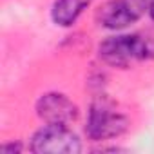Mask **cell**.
<instances>
[{
  "label": "cell",
  "instance_id": "obj_1",
  "mask_svg": "<svg viewBox=\"0 0 154 154\" xmlns=\"http://www.w3.org/2000/svg\"><path fill=\"white\" fill-rule=\"evenodd\" d=\"M100 58L112 67H129L134 62L154 58V33L118 35L105 38L98 47Z\"/></svg>",
  "mask_w": 154,
  "mask_h": 154
},
{
  "label": "cell",
  "instance_id": "obj_2",
  "mask_svg": "<svg viewBox=\"0 0 154 154\" xmlns=\"http://www.w3.org/2000/svg\"><path fill=\"white\" fill-rule=\"evenodd\" d=\"M127 127H129V120L120 111H116L109 100L98 98L91 103L85 132L93 141L118 138L127 131Z\"/></svg>",
  "mask_w": 154,
  "mask_h": 154
},
{
  "label": "cell",
  "instance_id": "obj_8",
  "mask_svg": "<svg viewBox=\"0 0 154 154\" xmlns=\"http://www.w3.org/2000/svg\"><path fill=\"white\" fill-rule=\"evenodd\" d=\"M149 13H150L152 20H154V0H150V8H149Z\"/></svg>",
  "mask_w": 154,
  "mask_h": 154
},
{
  "label": "cell",
  "instance_id": "obj_7",
  "mask_svg": "<svg viewBox=\"0 0 154 154\" xmlns=\"http://www.w3.org/2000/svg\"><path fill=\"white\" fill-rule=\"evenodd\" d=\"M0 150H2L4 154H13V152H20V145L17 143H9V145H2L0 147Z\"/></svg>",
  "mask_w": 154,
  "mask_h": 154
},
{
  "label": "cell",
  "instance_id": "obj_4",
  "mask_svg": "<svg viewBox=\"0 0 154 154\" xmlns=\"http://www.w3.org/2000/svg\"><path fill=\"white\" fill-rule=\"evenodd\" d=\"M149 8L150 0H109L98 13V22L107 29H125L140 20Z\"/></svg>",
  "mask_w": 154,
  "mask_h": 154
},
{
  "label": "cell",
  "instance_id": "obj_6",
  "mask_svg": "<svg viewBox=\"0 0 154 154\" xmlns=\"http://www.w3.org/2000/svg\"><path fill=\"white\" fill-rule=\"evenodd\" d=\"M87 6L89 0H56L51 9V18L56 26L69 27L78 20Z\"/></svg>",
  "mask_w": 154,
  "mask_h": 154
},
{
  "label": "cell",
  "instance_id": "obj_3",
  "mask_svg": "<svg viewBox=\"0 0 154 154\" xmlns=\"http://www.w3.org/2000/svg\"><path fill=\"white\" fill-rule=\"evenodd\" d=\"M31 150L36 154H78L82 150V141L69 125L47 123L35 132Z\"/></svg>",
  "mask_w": 154,
  "mask_h": 154
},
{
  "label": "cell",
  "instance_id": "obj_5",
  "mask_svg": "<svg viewBox=\"0 0 154 154\" xmlns=\"http://www.w3.org/2000/svg\"><path fill=\"white\" fill-rule=\"evenodd\" d=\"M36 114L45 122V123H62L69 125L71 122L76 120L78 109L76 105L60 93H47L38 98L36 102Z\"/></svg>",
  "mask_w": 154,
  "mask_h": 154
}]
</instances>
